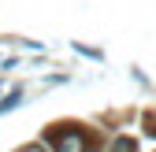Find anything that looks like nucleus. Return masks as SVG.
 <instances>
[{
	"label": "nucleus",
	"instance_id": "1",
	"mask_svg": "<svg viewBox=\"0 0 156 152\" xmlns=\"http://www.w3.org/2000/svg\"><path fill=\"white\" fill-rule=\"evenodd\" d=\"M56 152H82V134L78 130H67V134H48Z\"/></svg>",
	"mask_w": 156,
	"mask_h": 152
},
{
	"label": "nucleus",
	"instance_id": "2",
	"mask_svg": "<svg viewBox=\"0 0 156 152\" xmlns=\"http://www.w3.org/2000/svg\"><path fill=\"white\" fill-rule=\"evenodd\" d=\"M30 152H41V148H30Z\"/></svg>",
	"mask_w": 156,
	"mask_h": 152
}]
</instances>
